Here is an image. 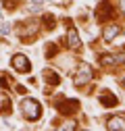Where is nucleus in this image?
<instances>
[{
    "instance_id": "obj_1",
    "label": "nucleus",
    "mask_w": 125,
    "mask_h": 131,
    "mask_svg": "<svg viewBox=\"0 0 125 131\" xmlns=\"http://www.w3.org/2000/svg\"><path fill=\"white\" fill-rule=\"evenodd\" d=\"M21 110H23V117L27 121H38L42 117V106H40L38 100H34V98H25L21 102Z\"/></svg>"
},
{
    "instance_id": "obj_2",
    "label": "nucleus",
    "mask_w": 125,
    "mask_h": 131,
    "mask_svg": "<svg viewBox=\"0 0 125 131\" xmlns=\"http://www.w3.org/2000/svg\"><path fill=\"white\" fill-rule=\"evenodd\" d=\"M92 75H94V71H92L90 64H88V62H79V64H77L75 75H73L75 85H84V83H88V81L92 79Z\"/></svg>"
},
{
    "instance_id": "obj_3",
    "label": "nucleus",
    "mask_w": 125,
    "mask_h": 131,
    "mask_svg": "<svg viewBox=\"0 0 125 131\" xmlns=\"http://www.w3.org/2000/svg\"><path fill=\"white\" fill-rule=\"evenodd\" d=\"M11 62H13V69L19 71V73H29L31 71V62H29V58L25 54H15Z\"/></svg>"
},
{
    "instance_id": "obj_4",
    "label": "nucleus",
    "mask_w": 125,
    "mask_h": 131,
    "mask_svg": "<svg viewBox=\"0 0 125 131\" xmlns=\"http://www.w3.org/2000/svg\"><path fill=\"white\" fill-rule=\"evenodd\" d=\"M56 108H58V112H62V114H73L77 108H79V102H77V100H60V102L56 104Z\"/></svg>"
},
{
    "instance_id": "obj_5",
    "label": "nucleus",
    "mask_w": 125,
    "mask_h": 131,
    "mask_svg": "<svg viewBox=\"0 0 125 131\" xmlns=\"http://www.w3.org/2000/svg\"><path fill=\"white\" fill-rule=\"evenodd\" d=\"M102 62H104V64H108V67H117V64H123V62H125V52L104 54V56H102Z\"/></svg>"
},
{
    "instance_id": "obj_6",
    "label": "nucleus",
    "mask_w": 125,
    "mask_h": 131,
    "mask_svg": "<svg viewBox=\"0 0 125 131\" xmlns=\"http://www.w3.org/2000/svg\"><path fill=\"white\" fill-rule=\"evenodd\" d=\"M108 131H125V117H111L106 123Z\"/></svg>"
},
{
    "instance_id": "obj_7",
    "label": "nucleus",
    "mask_w": 125,
    "mask_h": 131,
    "mask_svg": "<svg viewBox=\"0 0 125 131\" xmlns=\"http://www.w3.org/2000/svg\"><path fill=\"white\" fill-rule=\"evenodd\" d=\"M67 46L73 48V50H79V46H81V42H79V34H77L73 27L67 31Z\"/></svg>"
},
{
    "instance_id": "obj_8",
    "label": "nucleus",
    "mask_w": 125,
    "mask_h": 131,
    "mask_svg": "<svg viewBox=\"0 0 125 131\" xmlns=\"http://www.w3.org/2000/svg\"><path fill=\"white\" fill-rule=\"evenodd\" d=\"M117 36H119V25H108V27H104V31H102V40H104V42H113Z\"/></svg>"
},
{
    "instance_id": "obj_9",
    "label": "nucleus",
    "mask_w": 125,
    "mask_h": 131,
    "mask_svg": "<svg viewBox=\"0 0 125 131\" xmlns=\"http://www.w3.org/2000/svg\"><path fill=\"white\" fill-rule=\"evenodd\" d=\"M42 75H44V79L48 81L50 85H58V81H60V77H58V75H56L54 71H50V69H46V71H44Z\"/></svg>"
},
{
    "instance_id": "obj_10",
    "label": "nucleus",
    "mask_w": 125,
    "mask_h": 131,
    "mask_svg": "<svg viewBox=\"0 0 125 131\" xmlns=\"http://www.w3.org/2000/svg\"><path fill=\"white\" fill-rule=\"evenodd\" d=\"M0 112H11V98L0 92Z\"/></svg>"
},
{
    "instance_id": "obj_11",
    "label": "nucleus",
    "mask_w": 125,
    "mask_h": 131,
    "mask_svg": "<svg viewBox=\"0 0 125 131\" xmlns=\"http://www.w3.org/2000/svg\"><path fill=\"white\" fill-rule=\"evenodd\" d=\"M27 25H29L27 29H25V27L21 29V36H34L36 31H38V25H40V23H36V21H34V23H27Z\"/></svg>"
},
{
    "instance_id": "obj_12",
    "label": "nucleus",
    "mask_w": 125,
    "mask_h": 131,
    "mask_svg": "<svg viewBox=\"0 0 125 131\" xmlns=\"http://www.w3.org/2000/svg\"><path fill=\"white\" fill-rule=\"evenodd\" d=\"M100 102H102L104 106H115V104H117V98H115L113 94H108V96H100Z\"/></svg>"
},
{
    "instance_id": "obj_13",
    "label": "nucleus",
    "mask_w": 125,
    "mask_h": 131,
    "mask_svg": "<svg viewBox=\"0 0 125 131\" xmlns=\"http://www.w3.org/2000/svg\"><path fill=\"white\" fill-rule=\"evenodd\" d=\"M113 42H117V44H125V34H121L119 38H115Z\"/></svg>"
},
{
    "instance_id": "obj_14",
    "label": "nucleus",
    "mask_w": 125,
    "mask_h": 131,
    "mask_svg": "<svg viewBox=\"0 0 125 131\" xmlns=\"http://www.w3.org/2000/svg\"><path fill=\"white\" fill-rule=\"evenodd\" d=\"M8 31H11L8 25H0V34H8Z\"/></svg>"
},
{
    "instance_id": "obj_15",
    "label": "nucleus",
    "mask_w": 125,
    "mask_h": 131,
    "mask_svg": "<svg viewBox=\"0 0 125 131\" xmlns=\"http://www.w3.org/2000/svg\"><path fill=\"white\" fill-rule=\"evenodd\" d=\"M62 129H75V123H65V125H62Z\"/></svg>"
},
{
    "instance_id": "obj_16",
    "label": "nucleus",
    "mask_w": 125,
    "mask_h": 131,
    "mask_svg": "<svg viewBox=\"0 0 125 131\" xmlns=\"http://www.w3.org/2000/svg\"><path fill=\"white\" fill-rule=\"evenodd\" d=\"M119 6H121V10L125 13V0H119Z\"/></svg>"
},
{
    "instance_id": "obj_17",
    "label": "nucleus",
    "mask_w": 125,
    "mask_h": 131,
    "mask_svg": "<svg viewBox=\"0 0 125 131\" xmlns=\"http://www.w3.org/2000/svg\"><path fill=\"white\" fill-rule=\"evenodd\" d=\"M44 2V0H34V4H42Z\"/></svg>"
},
{
    "instance_id": "obj_18",
    "label": "nucleus",
    "mask_w": 125,
    "mask_h": 131,
    "mask_svg": "<svg viewBox=\"0 0 125 131\" xmlns=\"http://www.w3.org/2000/svg\"><path fill=\"white\" fill-rule=\"evenodd\" d=\"M123 83H125V79H123Z\"/></svg>"
}]
</instances>
